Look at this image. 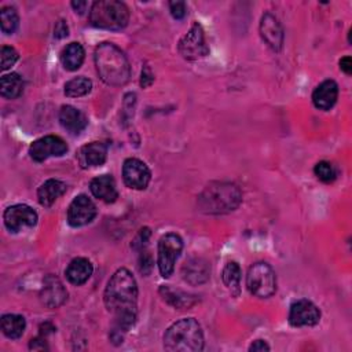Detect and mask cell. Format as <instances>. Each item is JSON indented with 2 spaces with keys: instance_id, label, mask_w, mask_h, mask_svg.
Returning <instances> with one entry per match:
<instances>
[{
  "instance_id": "obj_1",
  "label": "cell",
  "mask_w": 352,
  "mask_h": 352,
  "mask_svg": "<svg viewBox=\"0 0 352 352\" xmlns=\"http://www.w3.org/2000/svg\"><path fill=\"white\" fill-rule=\"evenodd\" d=\"M104 305L113 314L111 340L122 342V334L128 331L138 316V285L126 268L117 270L104 289Z\"/></svg>"
},
{
  "instance_id": "obj_2",
  "label": "cell",
  "mask_w": 352,
  "mask_h": 352,
  "mask_svg": "<svg viewBox=\"0 0 352 352\" xmlns=\"http://www.w3.org/2000/svg\"><path fill=\"white\" fill-rule=\"evenodd\" d=\"M95 66L103 82L121 87L129 81L131 66L125 54L113 43H102L95 50Z\"/></svg>"
},
{
  "instance_id": "obj_3",
  "label": "cell",
  "mask_w": 352,
  "mask_h": 352,
  "mask_svg": "<svg viewBox=\"0 0 352 352\" xmlns=\"http://www.w3.org/2000/svg\"><path fill=\"white\" fill-rule=\"evenodd\" d=\"M242 194L238 186L230 182H212L198 197V206L209 214L228 213L238 208Z\"/></svg>"
},
{
  "instance_id": "obj_4",
  "label": "cell",
  "mask_w": 352,
  "mask_h": 352,
  "mask_svg": "<svg viewBox=\"0 0 352 352\" xmlns=\"http://www.w3.org/2000/svg\"><path fill=\"white\" fill-rule=\"evenodd\" d=\"M164 348L176 352H197L204 348V334L194 318L175 322L164 334Z\"/></svg>"
},
{
  "instance_id": "obj_5",
  "label": "cell",
  "mask_w": 352,
  "mask_h": 352,
  "mask_svg": "<svg viewBox=\"0 0 352 352\" xmlns=\"http://www.w3.org/2000/svg\"><path fill=\"white\" fill-rule=\"evenodd\" d=\"M129 11L122 1L99 0L89 10V22L98 29L121 30L128 25Z\"/></svg>"
},
{
  "instance_id": "obj_6",
  "label": "cell",
  "mask_w": 352,
  "mask_h": 352,
  "mask_svg": "<svg viewBox=\"0 0 352 352\" xmlns=\"http://www.w3.org/2000/svg\"><path fill=\"white\" fill-rule=\"evenodd\" d=\"M248 290L261 298L271 297L276 290V276L267 263L253 264L246 275Z\"/></svg>"
},
{
  "instance_id": "obj_7",
  "label": "cell",
  "mask_w": 352,
  "mask_h": 352,
  "mask_svg": "<svg viewBox=\"0 0 352 352\" xmlns=\"http://www.w3.org/2000/svg\"><path fill=\"white\" fill-rule=\"evenodd\" d=\"M183 250V241L175 232L162 235L158 241L157 264L164 278H169L175 270V263Z\"/></svg>"
},
{
  "instance_id": "obj_8",
  "label": "cell",
  "mask_w": 352,
  "mask_h": 352,
  "mask_svg": "<svg viewBox=\"0 0 352 352\" xmlns=\"http://www.w3.org/2000/svg\"><path fill=\"white\" fill-rule=\"evenodd\" d=\"M179 52L187 60H195L208 55L209 48L205 41V33L202 26L197 22L179 41Z\"/></svg>"
},
{
  "instance_id": "obj_9",
  "label": "cell",
  "mask_w": 352,
  "mask_h": 352,
  "mask_svg": "<svg viewBox=\"0 0 352 352\" xmlns=\"http://www.w3.org/2000/svg\"><path fill=\"white\" fill-rule=\"evenodd\" d=\"M6 227L12 232H19L25 228H30L37 223V213L33 208L25 204H16L8 206L3 213Z\"/></svg>"
},
{
  "instance_id": "obj_10",
  "label": "cell",
  "mask_w": 352,
  "mask_h": 352,
  "mask_svg": "<svg viewBox=\"0 0 352 352\" xmlns=\"http://www.w3.org/2000/svg\"><path fill=\"white\" fill-rule=\"evenodd\" d=\"M67 151L65 140L55 135H47L34 140L29 147L30 158L36 162H43L50 157H60Z\"/></svg>"
},
{
  "instance_id": "obj_11",
  "label": "cell",
  "mask_w": 352,
  "mask_h": 352,
  "mask_svg": "<svg viewBox=\"0 0 352 352\" xmlns=\"http://www.w3.org/2000/svg\"><path fill=\"white\" fill-rule=\"evenodd\" d=\"M122 179L129 188L144 190L151 180V172L143 161L126 158L122 165Z\"/></svg>"
},
{
  "instance_id": "obj_12",
  "label": "cell",
  "mask_w": 352,
  "mask_h": 352,
  "mask_svg": "<svg viewBox=\"0 0 352 352\" xmlns=\"http://www.w3.org/2000/svg\"><path fill=\"white\" fill-rule=\"evenodd\" d=\"M320 320L319 308L309 300H297L290 305L289 323L294 327L315 326Z\"/></svg>"
},
{
  "instance_id": "obj_13",
  "label": "cell",
  "mask_w": 352,
  "mask_h": 352,
  "mask_svg": "<svg viewBox=\"0 0 352 352\" xmlns=\"http://www.w3.org/2000/svg\"><path fill=\"white\" fill-rule=\"evenodd\" d=\"M96 216L95 204L84 194L77 195L67 209V223L72 227H82L91 223Z\"/></svg>"
},
{
  "instance_id": "obj_14",
  "label": "cell",
  "mask_w": 352,
  "mask_h": 352,
  "mask_svg": "<svg viewBox=\"0 0 352 352\" xmlns=\"http://www.w3.org/2000/svg\"><path fill=\"white\" fill-rule=\"evenodd\" d=\"M67 298V292L55 275H47L43 280V287L40 290V300L48 308H58Z\"/></svg>"
},
{
  "instance_id": "obj_15",
  "label": "cell",
  "mask_w": 352,
  "mask_h": 352,
  "mask_svg": "<svg viewBox=\"0 0 352 352\" xmlns=\"http://www.w3.org/2000/svg\"><path fill=\"white\" fill-rule=\"evenodd\" d=\"M258 30L261 38L272 51H279L282 48L283 29L276 16H274L271 12H265L260 19Z\"/></svg>"
},
{
  "instance_id": "obj_16",
  "label": "cell",
  "mask_w": 352,
  "mask_h": 352,
  "mask_svg": "<svg viewBox=\"0 0 352 352\" xmlns=\"http://www.w3.org/2000/svg\"><path fill=\"white\" fill-rule=\"evenodd\" d=\"M106 157L107 146L102 142H91L88 144H84L77 153V160L81 168L99 166L106 161Z\"/></svg>"
},
{
  "instance_id": "obj_17",
  "label": "cell",
  "mask_w": 352,
  "mask_h": 352,
  "mask_svg": "<svg viewBox=\"0 0 352 352\" xmlns=\"http://www.w3.org/2000/svg\"><path fill=\"white\" fill-rule=\"evenodd\" d=\"M338 98V85L333 80H326L320 82L314 94H312V103L319 110H330Z\"/></svg>"
},
{
  "instance_id": "obj_18",
  "label": "cell",
  "mask_w": 352,
  "mask_h": 352,
  "mask_svg": "<svg viewBox=\"0 0 352 352\" xmlns=\"http://www.w3.org/2000/svg\"><path fill=\"white\" fill-rule=\"evenodd\" d=\"M59 122L67 132L78 135L85 129L88 120L82 111L70 104H66L59 110Z\"/></svg>"
},
{
  "instance_id": "obj_19",
  "label": "cell",
  "mask_w": 352,
  "mask_h": 352,
  "mask_svg": "<svg viewBox=\"0 0 352 352\" xmlns=\"http://www.w3.org/2000/svg\"><path fill=\"white\" fill-rule=\"evenodd\" d=\"M89 188L95 198H98L103 202H107V204L114 202L116 198L118 197L116 180L113 179L111 175H102V176L92 179Z\"/></svg>"
},
{
  "instance_id": "obj_20",
  "label": "cell",
  "mask_w": 352,
  "mask_h": 352,
  "mask_svg": "<svg viewBox=\"0 0 352 352\" xmlns=\"http://www.w3.org/2000/svg\"><path fill=\"white\" fill-rule=\"evenodd\" d=\"M209 264L198 257L186 261V264L182 268L183 279L190 285H199L206 282L209 278Z\"/></svg>"
},
{
  "instance_id": "obj_21",
  "label": "cell",
  "mask_w": 352,
  "mask_h": 352,
  "mask_svg": "<svg viewBox=\"0 0 352 352\" xmlns=\"http://www.w3.org/2000/svg\"><path fill=\"white\" fill-rule=\"evenodd\" d=\"M92 271H94V267L88 258L77 257L69 263L65 274L70 283L78 286L85 283L91 278Z\"/></svg>"
},
{
  "instance_id": "obj_22",
  "label": "cell",
  "mask_w": 352,
  "mask_h": 352,
  "mask_svg": "<svg viewBox=\"0 0 352 352\" xmlns=\"http://www.w3.org/2000/svg\"><path fill=\"white\" fill-rule=\"evenodd\" d=\"M66 183L58 179H48L45 180L37 190V198L40 205L51 206L60 195L66 192Z\"/></svg>"
},
{
  "instance_id": "obj_23",
  "label": "cell",
  "mask_w": 352,
  "mask_h": 352,
  "mask_svg": "<svg viewBox=\"0 0 352 352\" xmlns=\"http://www.w3.org/2000/svg\"><path fill=\"white\" fill-rule=\"evenodd\" d=\"M84 48L78 43L67 44L60 52V62L65 69L73 72L77 70L84 62Z\"/></svg>"
},
{
  "instance_id": "obj_24",
  "label": "cell",
  "mask_w": 352,
  "mask_h": 352,
  "mask_svg": "<svg viewBox=\"0 0 352 352\" xmlns=\"http://www.w3.org/2000/svg\"><path fill=\"white\" fill-rule=\"evenodd\" d=\"M0 327L1 331L6 337L15 340L19 338L26 327V320L23 316L21 315H15V314H6L1 316L0 320Z\"/></svg>"
},
{
  "instance_id": "obj_25",
  "label": "cell",
  "mask_w": 352,
  "mask_h": 352,
  "mask_svg": "<svg viewBox=\"0 0 352 352\" xmlns=\"http://www.w3.org/2000/svg\"><path fill=\"white\" fill-rule=\"evenodd\" d=\"M23 91V80L18 73H10L0 80V94L6 99H15Z\"/></svg>"
},
{
  "instance_id": "obj_26",
  "label": "cell",
  "mask_w": 352,
  "mask_h": 352,
  "mask_svg": "<svg viewBox=\"0 0 352 352\" xmlns=\"http://www.w3.org/2000/svg\"><path fill=\"white\" fill-rule=\"evenodd\" d=\"M221 279L226 287L231 292V294L238 296L241 292V268L235 261H230L226 264L221 272Z\"/></svg>"
},
{
  "instance_id": "obj_27",
  "label": "cell",
  "mask_w": 352,
  "mask_h": 352,
  "mask_svg": "<svg viewBox=\"0 0 352 352\" xmlns=\"http://www.w3.org/2000/svg\"><path fill=\"white\" fill-rule=\"evenodd\" d=\"M160 292L162 293L164 298L173 307L176 308H184V307H190L194 304V298L187 294V293H183L180 290H173L168 286H162L160 289Z\"/></svg>"
},
{
  "instance_id": "obj_28",
  "label": "cell",
  "mask_w": 352,
  "mask_h": 352,
  "mask_svg": "<svg viewBox=\"0 0 352 352\" xmlns=\"http://www.w3.org/2000/svg\"><path fill=\"white\" fill-rule=\"evenodd\" d=\"M92 88L91 80L85 77H76L65 84V95L69 98H78L87 95Z\"/></svg>"
},
{
  "instance_id": "obj_29",
  "label": "cell",
  "mask_w": 352,
  "mask_h": 352,
  "mask_svg": "<svg viewBox=\"0 0 352 352\" xmlns=\"http://www.w3.org/2000/svg\"><path fill=\"white\" fill-rule=\"evenodd\" d=\"M18 14L14 7H3L0 11V25L1 30L6 34H12L18 28Z\"/></svg>"
},
{
  "instance_id": "obj_30",
  "label": "cell",
  "mask_w": 352,
  "mask_h": 352,
  "mask_svg": "<svg viewBox=\"0 0 352 352\" xmlns=\"http://www.w3.org/2000/svg\"><path fill=\"white\" fill-rule=\"evenodd\" d=\"M315 176L323 183H331L337 177V169L329 161H320L314 168Z\"/></svg>"
},
{
  "instance_id": "obj_31",
  "label": "cell",
  "mask_w": 352,
  "mask_h": 352,
  "mask_svg": "<svg viewBox=\"0 0 352 352\" xmlns=\"http://www.w3.org/2000/svg\"><path fill=\"white\" fill-rule=\"evenodd\" d=\"M1 70H7L18 60V52L12 47H1Z\"/></svg>"
},
{
  "instance_id": "obj_32",
  "label": "cell",
  "mask_w": 352,
  "mask_h": 352,
  "mask_svg": "<svg viewBox=\"0 0 352 352\" xmlns=\"http://www.w3.org/2000/svg\"><path fill=\"white\" fill-rule=\"evenodd\" d=\"M169 10H170V14L175 19H183L186 16V12H187L184 1H170L169 3Z\"/></svg>"
},
{
  "instance_id": "obj_33",
  "label": "cell",
  "mask_w": 352,
  "mask_h": 352,
  "mask_svg": "<svg viewBox=\"0 0 352 352\" xmlns=\"http://www.w3.org/2000/svg\"><path fill=\"white\" fill-rule=\"evenodd\" d=\"M67 25L65 21H58L56 25H55V29H54V36L56 38H62V37H66L67 36Z\"/></svg>"
},
{
  "instance_id": "obj_34",
  "label": "cell",
  "mask_w": 352,
  "mask_h": 352,
  "mask_svg": "<svg viewBox=\"0 0 352 352\" xmlns=\"http://www.w3.org/2000/svg\"><path fill=\"white\" fill-rule=\"evenodd\" d=\"M249 351H254V352H257V351H260V352H263V351H270V345L265 342V341H263V340H256V341H253L252 342V345L249 346Z\"/></svg>"
},
{
  "instance_id": "obj_35",
  "label": "cell",
  "mask_w": 352,
  "mask_h": 352,
  "mask_svg": "<svg viewBox=\"0 0 352 352\" xmlns=\"http://www.w3.org/2000/svg\"><path fill=\"white\" fill-rule=\"evenodd\" d=\"M29 348L33 349V351H44V349H47L45 340L44 338H33V340H30Z\"/></svg>"
},
{
  "instance_id": "obj_36",
  "label": "cell",
  "mask_w": 352,
  "mask_h": 352,
  "mask_svg": "<svg viewBox=\"0 0 352 352\" xmlns=\"http://www.w3.org/2000/svg\"><path fill=\"white\" fill-rule=\"evenodd\" d=\"M340 69L345 73V74H351L352 72V60L349 56H344L341 60H340Z\"/></svg>"
},
{
  "instance_id": "obj_37",
  "label": "cell",
  "mask_w": 352,
  "mask_h": 352,
  "mask_svg": "<svg viewBox=\"0 0 352 352\" xmlns=\"http://www.w3.org/2000/svg\"><path fill=\"white\" fill-rule=\"evenodd\" d=\"M148 78V81H153V74L150 73V69L146 66L143 70H142V80H140V84H142V87H147V80Z\"/></svg>"
},
{
  "instance_id": "obj_38",
  "label": "cell",
  "mask_w": 352,
  "mask_h": 352,
  "mask_svg": "<svg viewBox=\"0 0 352 352\" xmlns=\"http://www.w3.org/2000/svg\"><path fill=\"white\" fill-rule=\"evenodd\" d=\"M72 7L74 8L76 12L78 14H82L85 11V7H87V1H72Z\"/></svg>"
}]
</instances>
